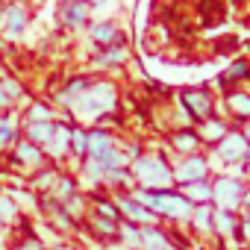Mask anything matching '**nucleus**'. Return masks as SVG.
<instances>
[{
    "instance_id": "obj_1",
    "label": "nucleus",
    "mask_w": 250,
    "mask_h": 250,
    "mask_svg": "<svg viewBox=\"0 0 250 250\" xmlns=\"http://www.w3.org/2000/svg\"><path fill=\"white\" fill-rule=\"evenodd\" d=\"M115 106V88L109 83H88L85 91L68 106L80 121H97L100 115H106Z\"/></svg>"
},
{
    "instance_id": "obj_2",
    "label": "nucleus",
    "mask_w": 250,
    "mask_h": 250,
    "mask_svg": "<svg viewBox=\"0 0 250 250\" xmlns=\"http://www.w3.org/2000/svg\"><path fill=\"white\" fill-rule=\"evenodd\" d=\"M145 209L150 212H159V215H168V218H188L191 215V203L183 197V194H174V191H136L133 194Z\"/></svg>"
},
{
    "instance_id": "obj_3",
    "label": "nucleus",
    "mask_w": 250,
    "mask_h": 250,
    "mask_svg": "<svg viewBox=\"0 0 250 250\" xmlns=\"http://www.w3.org/2000/svg\"><path fill=\"white\" fill-rule=\"evenodd\" d=\"M133 174H136V180H139L145 188H150V191H162V186H168V180H171L168 165H165L162 159H153V156H139V159L133 162Z\"/></svg>"
},
{
    "instance_id": "obj_4",
    "label": "nucleus",
    "mask_w": 250,
    "mask_h": 250,
    "mask_svg": "<svg viewBox=\"0 0 250 250\" xmlns=\"http://www.w3.org/2000/svg\"><path fill=\"white\" fill-rule=\"evenodd\" d=\"M27 24H30V9L21 3V0H12V3H6L0 9V33H3L9 42H18L24 36Z\"/></svg>"
},
{
    "instance_id": "obj_5",
    "label": "nucleus",
    "mask_w": 250,
    "mask_h": 250,
    "mask_svg": "<svg viewBox=\"0 0 250 250\" xmlns=\"http://www.w3.org/2000/svg\"><path fill=\"white\" fill-rule=\"evenodd\" d=\"M12 159H15V165H21V168H33V171H39V168H44V162H47V156H44V150L39 147V145H33V142H18V145H12Z\"/></svg>"
},
{
    "instance_id": "obj_6",
    "label": "nucleus",
    "mask_w": 250,
    "mask_h": 250,
    "mask_svg": "<svg viewBox=\"0 0 250 250\" xmlns=\"http://www.w3.org/2000/svg\"><path fill=\"white\" fill-rule=\"evenodd\" d=\"M59 21L71 30H80L88 24V3L85 0H62L59 6Z\"/></svg>"
},
{
    "instance_id": "obj_7",
    "label": "nucleus",
    "mask_w": 250,
    "mask_h": 250,
    "mask_svg": "<svg viewBox=\"0 0 250 250\" xmlns=\"http://www.w3.org/2000/svg\"><path fill=\"white\" fill-rule=\"evenodd\" d=\"M212 197L218 200V206H221V209H232V206L241 200V183H238V180H232V177H224V180H218V183H215Z\"/></svg>"
},
{
    "instance_id": "obj_8",
    "label": "nucleus",
    "mask_w": 250,
    "mask_h": 250,
    "mask_svg": "<svg viewBox=\"0 0 250 250\" xmlns=\"http://www.w3.org/2000/svg\"><path fill=\"white\" fill-rule=\"evenodd\" d=\"M53 136V121H21V139L44 147Z\"/></svg>"
},
{
    "instance_id": "obj_9",
    "label": "nucleus",
    "mask_w": 250,
    "mask_h": 250,
    "mask_svg": "<svg viewBox=\"0 0 250 250\" xmlns=\"http://www.w3.org/2000/svg\"><path fill=\"white\" fill-rule=\"evenodd\" d=\"M68 139H71V127H68L65 121H53V136H50V142L42 147L44 156H50V159L65 156V153H68Z\"/></svg>"
},
{
    "instance_id": "obj_10",
    "label": "nucleus",
    "mask_w": 250,
    "mask_h": 250,
    "mask_svg": "<svg viewBox=\"0 0 250 250\" xmlns=\"http://www.w3.org/2000/svg\"><path fill=\"white\" fill-rule=\"evenodd\" d=\"M21 142V121L9 112H0V150H12Z\"/></svg>"
},
{
    "instance_id": "obj_11",
    "label": "nucleus",
    "mask_w": 250,
    "mask_h": 250,
    "mask_svg": "<svg viewBox=\"0 0 250 250\" xmlns=\"http://www.w3.org/2000/svg\"><path fill=\"white\" fill-rule=\"evenodd\" d=\"M115 206H118V212L127 215L133 224H147V227H150V224L156 221V215H153L150 209H145L136 197H118V203H115Z\"/></svg>"
},
{
    "instance_id": "obj_12",
    "label": "nucleus",
    "mask_w": 250,
    "mask_h": 250,
    "mask_svg": "<svg viewBox=\"0 0 250 250\" xmlns=\"http://www.w3.org/2000/svg\"><path fill=\"white\" fill-rule=\"evenodd\" d=\"M183 103H186V109H188L197 121H206V118L212 115V97L203 94V91H186V94H183Z\"/></svg>"
},
{
    "instance_id": "obj_13",
    "label": "nucleus",
    "mask_w": 250,
    "mask_h": 250,
    "mask_svg": "<svg viewBox=\"0 0 250 250\" xmlns=\"http://www.w3.org/2000/svg\"><path fill=\"white\" fill-rule=\"evenodd\" d=\"M88 36L100 44V47H109V44H118L121 42V33H118V27L115 24H106V21H100V24H91L88 27Z\"/></svg>"
},
{
    "instance_id": "obj_14",
    "label": "nucleus",
    "mask_w": 250,
    "mask_h": 250,
    "mask_svg": "<svg viewBox=\"0 0 250 250\" xmlns=\"http://www.w3.org/2000/svg\"><path fill=\"white\" fill-rule=\"evenodd\" d=\"M85 85H88V80H85V77H74V80H71L65 88H59V94H56V103L68 109V106H71V103H74V100H77V97L85 91Z\"/></svg>"
},
{
    "instance_id": "obj_15",
    "label": "nucleus",
    "mask_w": 250,
    "mask_h": 250,
    "mask_svg": "<svg viewBox=\"0 0 250 250\" xmlns=\"http://www.w3.org/2000/svg\"><path fill=\"white\" fill-rule=\"evenodd\" d=\"M206 174V162L203 159H186L177 171H174V177L180 180V183H194V180H200Z\"/></svg>"
},
{
    "instance_id": "obj_16",
    "label": "nucleus",
    "mask_w": 250,
    "mask_h": 250,
    "mask_svg": "<svg viewBox=\"0 0 250 250\" xmlns=\"http://www.w3.org/2000/svg\"><path fill=\"white\" fill-rule=\"evenodd\" d=\"M68 150L77 156V159H83V156H88V130H83V127H71V139H68Z\"/></svg>"
},
{
    "instance_id": "obj_17",
    "label": "nucleus",
    "mask_w": 250,
    "mask_h": 250,
    "mask_svg": "<svg viewBox=\"0 0 250 250\" xmlns=\"http://www.w3.org/2000/svg\"><path fill=\"white\" fill-rule=\"evenodd\" d=\"M244 153H247V145H244L241 136H229V139L221 142V156H224V159L232 162V159H241Z\"/></svg>"
},
{
    "instance_id": "obj_18",
    "label": "nucleus",
    "mask_w": 250,
    "mask_h": 250,
    "mask_svg": "<svg viewBox=\"0 0 250 250\" xmlns=\"http://www.w3.org/2000/svg\"><path fill=\"white\" fill-rule=\"evenodd\" d=\"M139 241L145 244V250H168V238L159 229H153V227H145L139 232Z\"/></svg>"
},
{
    "instance_id": "obj_19",
    "label": "nucleus",
    "mask_w": 250,
    "mask_h": 250,
    "mask_svg": "<svg viewBox=\"0 0 250 250\" xmlns=\"http://www.w3.org/2000/svg\"><path fill=\"white\" fill-rule=\"evenodd\" d=\"M0 221H3L6 227L21 221V206L12 200V194H0Z\"/></svg>"
},
{
    "instance_id": "obj_20",
    "label": "nucleus",
    "mask_w": 250,
    "mask_h": 250,
    "mask_svg": "<svg viewBox=\"0 0 250 250\" xmlns=\"http://www.w3.org/2000/svg\"><path fill=\"white\" fill-rule=\"evenodd\" d=\"M124 47L121 44H109V47H100L97 50V56H94V62L97 65H118V62H124Z\"/></svg>"
},
{
    "instance_id": "obj_21",
    "label": "nucleus",
    "mask_w": 250,
    "mask_h": 250,
    "mask_svg": "<svg viewBox=\"0 0 250 250\" xmlns=\"http://www.w3.org/2000/svg\"><path fill=\"white\" fill-rule=\"evenodd\" d=\"M24 121H56V112H53V106H50V103L36 100V103H30V109H27V118H24Z\"/></svg>"
},
{
    "instance_id": "obj_22",
    "label": "nucleus",
    "mask_w": 250,
    "mask_h": 250,
    "mask_svg": "<svg viewBox=\"0 0 250 250\" xmlns=\"http://www.w3.org/2000/svg\"><path fill=\"white\" fill-rule=\"evenodd\" d=\"M183 188H186V200H188V203H191V200L203 203V200H209V197H212V188H209L203 180H194V183H183Z\"/></svg>"
},
{
    "instance_id": "obj_23",
    "label": "nucleus",
    "mask_w": 250,
    "mask_h": 250,
    "mask_svg": "<svg viewBox=\"0 0 250 250\" xmlns=\"http://www.w3.org/2000/svg\"><path fill=\"white\" fill-rule=\"evenodd\" d=\"M56 177H59V171L56 168H39L36 171V177H33V191L39 188V191H44V188H53V183H56Z\"/></svg>"
},
{
    "instance_id": "obj_24",
    "label": "nucleus",
    "mask_w": 250,
    "mask_h": 250,
    "mask_svg": "<svg viewBox=\"0 0 250 250\" xmlns=\"http://www.w3.org/2000/svg\"><path fill=\"white\" fill-rule=\"evenodd\" d=\"M53 194H56L59 203H65L68 197H74V194H77L74 180H71V177H56V183H53Z\"/></svg>"
},
{
    "instance_id": "obj_25",
    "label": "nucleus",
    "mask_w": 250,
    "mask_h": 250,
    "mask_svg": "<svg viewBox=\"0 0 250 250\" xmlns=\"http://www.w3.org/2000/svg\"><path fill=\"white\" fill-rule=\"evenodd\" d=\"M9 250H44V244H42L33 232H27V235H21L15 244H9Z\"/></svg>"
},
{
    "instance_id": "obj_26",
    "label": "nucleus",
    "mask_w": 250,
    "mask_h": 250,
    "mask_svg": "<svg viewBox=\"0 0 250 250\" xmlns=\"http://www.w3.org/2000/svg\"><path fill=\"white\" fill-rule=\"evenodd\" d=\"M94 206H97V215H100V218H109V221H118V218H121L118 206H115V203H109V200H103V197H97V200H94Z\"/></svg>"
},
{
    "instance_id": "obj_27",
    "label": "nucleus",
    "mask_w": 250,
    "mask_h": 250,
    "mask_svg": "<svg viewBox=\"0 0 250 250\" xmlns=\"http://www.w3.org/2000/svg\"><path fill=\"white\" fill-rule=\"evenodd\" d=\"M229 106H232L238 115H244V118L250 115V97H247V94H232V97H229Z\"/></svg>"
},
{
    "instance_id": "obj_28",
    "label": "nucleus",
    "mask_w": 250,
    "mask_h": 250,
    "mask_svg": "<svg viewBox=\"0 0 250 250\" xmlns=\"http://www.w3.org/2000/svg\"><path fill=\"white\" fill-rule=\"evenodd\" d=\"M174 145H177L180 150H191V147L197 145V136H191V133H180V136L174 139Z\"/></svg>"
},
{
    "instance_id": "obj_29",
    "label": "nucleus",
    "mask_w": 250,
    "mask_h": 250,
    "mask_svg": "<svg viewBox=\"0 0 250 250\" xmlns=\"http://www.w3.org/2000/svg\"><path fill=\"white\" fill-rule=\"evenodd\" d=\"M118 229L124 232V241H130V244H139V229H136V224H121Z\"/></svg>"
},
{
    "instance_id": "obj_30",
    "label": "nucleus",
    "mask_w": 250,
    "mask_h": 250,
    "mask_svg": "<svg viewBox=\"0 0 250 250\" xmlns=\"http://www.w3.org/2000/svg\"><path fill=\"white\" fill-rule=\"evenodd\" d=\"M85 174H88L91 180H103V174H106V168H103L100 162H94V159H88V162H85Z\"/></svg>"
},
{
    "instance_id": "obj_31",
    "label": "nucleus",
    "mask_w": 250,
    "mask_h": 250,
    "mask_svg": "<svg viewBox=\"0 0 250 250\" xmlns=\"http://www.w3.org/2000/svg\"><path fill=\"white\" fill-rule=\"evenodd\" d=\"M15 106V100L9 97V91H6V85H3V77H0V112H6V109H12Z\"/></svg>"
},
{
    "instance_id": "obj_32",
    "label": "nucleus",
    "mask_w": 250,
    "mask_h": 250,
    "mask_svg": "<svg viewBox=\"0 0 250 250\" xmlns=\"http://www.w3.org/2000/svg\"><path fill=\"white\" fill-rule=\"evenodd\" d=\"M218 227H221V232H229L232 229V218L227 212H218Z\"/></svg>"
},
{
    "instance_id": "obj_33",
    "label": "nucleus",
    "mask_w": 250,
    "mask_h": 250,
    "mask_svg": "<svg viewBox=\"0 0 250 250\" xmlns=\"http://www.w3.org/2000/svg\"><path fill=\"white\" fill-rule=\"evenodd\" d=\"M206 136L209 139H221L224 136V127H221V124H206Z\"/></svg>"
},
{
    "instance_id": "obj_34",
    "label": "nucleus",
    "mask_w": 250,
    "mask_h": 250,
    "mask_svg": "<svg viewBox=\"0 0 250 250\" xmlns=\"http://www.w3.org/2000/svg\"><path fill=\"white\" fill-rule=\"evenodd\" d=\"M194 221H197V227H209V209H197Z\"/></svg>"
},
{
    "instance_id": "obj_35",
    "label": "nucleus",
    "mask_w": 250,
    "mask_h": 250,
    "mask_svg": "<svg viewBox=\"0 0 250 250\" xmlns=\"http://www.w3.org/2000/svg\"><path fill=\"white\" fill-rule=\"evenodd\" d=\"M88 6H103V3H109V0H85Z\"/></svg>"
},
{
    "instance_id": "obj_36",
    "label": "nucleus",
    "mask_w": 250,
    "mask_h": 250,
    "mask_svg": "<svg viewBox=\"0 0 250 250\" xmlns=\"http://www.w3.org/2000/svg\"><path fill=\"white\" fill-rule=\"evenodd\" d=\"M3 229H6V224H3V221H0V232H3Z\"/></svg>"
},
{
    "instance_id": "obj_37",
    "label": "nucleus",
    "mask_w": 250,
    "mask_h": 250,
    "mask_svg": "<svg viewBox=\"0 0 250 250\" xmlns=\"http://www.w3.org/2000/svg\"><path fill=\"white\" fill-rule=\"evenodd\" d=\"M247 238H250V224H247Z\"/></svg>"
},
{
    "instance_id": "obj_38",
    "label": "nucleus",
    "mask_w": 250,
    "mask_h": 250,
    "mask_svg": "<svg viewBox=\"0 0 250 250\" xmlns=\"http://www.w3.org/2000/svg\"><path fill=\"white\" fill-rule=\"evenodd\" d=\"M53 250H68V247H53Z\"/></svg>"
},
{
    "instance_id": "obj_39",
    "label": "nucleus",
    "mask_w": 250,
    "mask_h": 250,
    "mask_svg": "<svg viewBox=\"0 0 250 250\" xmlns=\"http://www.w3.org/2000/svg\"><path fill=\"white\" fill-rule=\"evenodd\" d=\"M247 203H250V194H247Z\"/></svg>"
},
{
    "instance_id": "obj_40",
    "label": "nucleus",
    "mask_w": 250,
    "mask_h": 250,
    "mask_svg": "<svg viewBox=\"0 0 250 250\" xmlns=\"http://www.w3.org/2000/svg\"><path fill=\"white\" fill-rule=\"evenodd\" d=\"M247 159H250V153H247Z\"/></svg>"
}]
</instances>
